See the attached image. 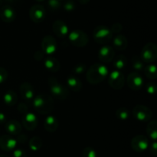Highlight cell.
I'll list each match as a JSON object with an SVG mask.
<instances>
[{
    "instance_id": "cell-2",
    "label": "cell",
    "mask_w": 157,
    "mask_h": 157,
    "mask_svg": "<svg viewBox=\"0 0 157 157\" xmlns=\"http://www.w3.org/2000/svg\"><path fill=\"white\" fill-rule=\"evenodd\" d=\"M33 107L38 113L48 114L52 112L54 109V100L52 96L47 94H39L37 96L34 97Z\"/></svg>"
},
{
    "instance_id": "cell-14",
    "label": "cell",
    "mask_w": 157,
    "mask_h": 157,
    "mask_svg": "<svg viewBox=\"0 0 157 157\" xmlns=\"http://www.w3.org/2000/svg\"><path fill=\"white\" fill-rule=\"evenodd\" d=\"M17 139L11 135H3L0 136V149L6 152H10L15 149Z\"/></svg>"
},
{
    "instance_id": "cell-23",
    "label": "cell",
    "mask_w": 157,
    "mask_h": 157,
    "mask_svg": "<svg viewBox=\"0 0 157 157\" xmlns=\"http://www.w3.org/2000/svg\"><path fill=\"white\" fill-rule=\"evenodd\" d=\"M3 101L7 106H15L18 102V95L14 90L9 89V90L6 91V93L3 95Z\"/></svg>"
},
{
    "instance_id": "cell-43",
    "label": "cell",
    "mask_w": 157,
    "mask_h": 157,
    "mask_svg": "<svg viewBox=\"0 0 157 157\" xmlns=\"http://www.w3.org/2000/svg\"><path fill=\"white\" fill-rule=\"evenodd\" d=\"M78 2H79L81 5H86L90 2V0H78Z\"/></svg>"
},
{
    "instance_id": "cell-31",
    "label": "cell",
    "mask_w": 157,
    "mask_h": 157,
    "mask_svg": "<svg viewBox=\"0 0 157 157\" xmlns=\"http://www.w3.org/2000/svg\"><path fill=\"white\" fill-rule=\"evenodd\" d=\"M86 69V65L83 64V63H78L75 66H73L71 71L75 75H81V74L84 73L85 72Z\"/></svg>"
},
{
    "instance_id": "cell-33",
    "label": "cell",
    "mask_w": 157,
    "mask_h": 157,
    "mask_svg": "<svg viewBox=\"0 0 157 157\" xmlns=\"http://www.w3.org/2000/svg\"><path fill=\"white\" fill-rule=\"evenodd\" d=\"M48 6L52 11H57L61 8V4L58 0H48Z\"/></svg>"
},
{
    "instance_id": "cell-6",
    "label": "cell",
    "mask_w": 157,
    "mask_h": 157,
    "mask_svg": "<svg viewBox=\"0 0 157 157\" xmlns=\"http://www.w3.org/2000/svg\"><path fill=\"white\" fill-rule=\"evenodd\" d=\"M140 58L144 63L154 62L157 58V46L155 43L148 42L141 51Z\"/></svg>"
},
{
    "instance_id": "cell-7",
    "label": "cell",
    "mask_w": 157,
    "mask_h": 157,
    "mask_svg": "<svg viewBox=\"0 0 157 157\" xmlns=\"http://www.w3.org/2000/svg\"><path fill=\"white\" fill-rule=\"evenodd\" d=\"M133 115L136 120L141 123L149 122L153 117V112L147 106L137 105L133 109Z\"/></svg>"
},
{
    "instance_id": "cell-17",
    "label": "cell",
    "mask_w": 157,
    "mask_h": 157,
    "mask_svg": "<svg viewBox=\"0 0 157 157\" xmlns=\"http://www.w3.org/2000/svg\"><path fill=\"white\" fill-rule=\"evenodd\" d=\"M0 18L4 22H12L16 18V12L10 6H4L0 9Z\"/></svg>"
},
{
    "instance_id": "cell-45",
    "label": "cell",
    "mask_w": 157,
    "mask_h": 157,
    "mask_svg": "<svg viewBox=\"0 0 157 157\" xmlns=\"http://www.w3.org/2000/svg\"><path fill=\"white\" fill-rule=\"evenodd\" d=\"M6 1H8V2H12L16 1V0H6Z\"/></svg>"
},
{
    "instance_id": "cell-10",
    "label": "cell",
    "mask_w": 157,
    "mask_h": 157,
    "mask_svg": "<svg viewBox=\"0 0 157 157\" xmlns=\"http://www.w3.org/2000/svg\"><path fill=\"white\" fill-rule=\"evenodd\" d=\"M41 49L44 54L52 55L57 50V42L51 35H45L41 42Z\"/></svg>"
},
{
    "instance_id": "cell-34",
    "label": "cell",
    "mask_w": 157,
    "mask_h": 157,
    "mask_svg": "<svg viewBox=\"0 0 157 157\" xmlns=\"http://www.w3.org/2000/svg\"><path fill=\"white\" fill-rule=\"evenodd\" d=\"M63 7L67 12H73L75 9V3L73 0H65Z\"/></svg>"
},
{
    "instance_id": "cell-29",
    "label": "cell",
    "mask_w": 157,
    "mask_h": 157,
    "mask_svg": "<svg viewBox=\"0 0 157 157\" xmlns=\"http://www.w3.org/2000/svg\"><path fill=\"white\" fill-rule=\"evenodd\" d=\"M132 66L136 72H140L144 69V62L142 58L138 55H134L132 58Z\"/></svg>"
},
{
    "instance_id": "cell-30",
    "label": "cell",
    "mask_w": 157,
    "mask_h": 157,
    "mask_svg": "<svg viewBox=\"0 0 157 157\" xmlns=\"http://www.w3.org/2000/svg\"><path fill=\"white\" fill-rule=\"evenodd\" d=\"M116 116L118 119L126 121L130 117V112L127 108H120L116 111Z\"/></svg>"
},
{
    "instance_id": "cell-42",
    "label": "cell",
    "mask_w": 157,
    "mask_h": 157,
    "mask_svg": "<svg viewBox=\"0 0 157 157\" xmlns=\"http://www.w3.org/2000/svg\"><path fill=\"white\" fill-rule=\"evenodd\" d=\"M6 122V116L3 112H0V123H4Z\"/></svg>"
},
{
    "instance_id": "cell-5",
    "label": "cell",
    "mask_w": 157,
    "mask_h": 157,
    "mask_svg": "<svg viewBox=\"0 0 157 157\" xmlns=\"http://www.w3.org/2000/svg\"><path fill=\"white\" fill-rule=\"evenodd\" d=\"M68 38L70 42L74 46L78 48L84 47L89 42L87 34L81 29H74L68 33Z\"/></svg>"
},
{
    "instance_id": "cell-39",
    "label": "cell",
    "mask_w": 157,
    "mask_h": 157,
    "mask_svg": "<svg viewBox=\"0 0 157 157\" xmlns=\"http://www.w3.org/2000/svg\"><path fill=\"white\" fill-rule=\"evenodd\" d=\"M18 110L20 113L23 114L24 115L25 113L28 112V106L27 104L24 103H21L18 105Z\"/></svg>"
},
{
    "instance_id": "cell-25",
    "label": "cell",
    "mask_w": 157,
    "mask_h": 157,
    "mask_svg": "<svg viewBox=\"0 0 157 157\" xmlns=\"http://www.w3.org/2000/svg\"><path fill=\"white\" fill-rule=\"evenodd\" d=\"M147 133L152 140L156 141L157 139V122L156 120H152L148 123L147 126Z\"/></svg>"
},
{
    "instance_id": "cell-18",
    "label": "cell",
    "mask_w": 157,
    "mask_h": 157,
    "mask_svg": "<svg viewBox=\"0 0 157 157\" xmlns=\"http://www.w3.org/2000/svg\"><path fill=\"white\" fill-rule=\"evenodd\" d=\"M52 29L54 33L60 38H64L69 33L68 26L62 20H56L54 22L52 25Z\"/></svg>"
},
{
    "instance_id": "cell-9",
    "label": "cell",
    "mask_w": 157,
    "mask_h": 157,
    "mask_svg": "<svg viewBox=\"0 0 157 157\" xmlns=\"http://www.w3.org/2000/svg\"><path fill=\"white\" fill-rule=\"evenodd\" d=\"M46 16V10L41 5L36 4L31 7L29 10V17L35 23H41Z\"/></svg>"
},
{
    "instance_id": "cell-15",
    "label": "cell",
    "mask_w": 157,
    "mask_h": 157,
    "mask_svg": "<svg viewBox=\"0 0 157 157\" xmlns=\"http://www.w3.org/2000/svg\"><path fill=\"white\" fill-rule=\"evenodd\" d=\"M20 94L26 103H30L35 97V89L30 83L25 82L19 87Z\"/></svg>"
},
{
    "instance_id": "cell-41",
    "label": "cell",
    "mask_w": 157,
    "mask_h": 157,
    "mask_svg": "<svg viewBox=\"0 0 157 157\" xmlns=\"http://www.w3.org/2000/svg\"><path fill=\"white\" fill-rule=\"evenodd\" d=\"M43 56H44V52L42 51H37L35 53V55H34L35 58L36 60H38V61H40V60L42 59Z\"/></svg>"
},
{
    "instance_id": "cell-16",
    "label": "cell",
    "mask_w": 157,
    "mask_h": 157,
    "mask_svg": "<svg viewBox=\"0 0 157 157\" xmlns=\"http://www.w3.org/2000/svg\"><path fill=\"white\" fill-rule=\"evenodd\" d=\"M115 51L110 46H104L101 48L98 52V58L102 62L109 63L114 58Z\"/></svg>"
},
{
    "instance_id": "cell-19",
    "label": "cell",
    "mask_w": 157,
    "mask_h": 157,
    "mask_svg": "<svg viewBox=\"0 0 157 157\" xmlns=\"http://www.w3.org/2000/svg\"><path fill=\"white\" fill-rule=\"evenodd\" d=\"M5 127H6V132L12 136L19 135L22 131V126H21V123L17 120L13 119L6 122Z\"/></svg>"
},
{
    "instance_id": "cell-35",
    "label": "cell",
    "mask_w": 157,
    "mask_h": 157,
    "mask_svg": "<svg viewBox=\"0 0 157 157\" xmlns=\"http://www.w3.org/2000/svg\"><path fill=\"white\" fill-rule=\"evenodd\" d=\"M146 89H147V92L150 95H153L156 92L157 86L155 83H149L146 86Z\"/></svg>"
},
{
    "instance_id": "cell-22",
    "label": "cell",
    "mask_w": 157,
    "mask_h": 157,
    "mask_svg": "<svg viewBox=\"0 0 157 157\" xmlns=\"http://www.w3.org/2000/svg\"><path fill=\"white\" fill-rule=\"evenodd\" d=\"M113 45L117 50L124 51L127 48L128 42L124 35H117L113 38Z\"/></svg>"
},
{
    "instance_id": "cell-37",
    "label": "cell",
    "mask_w": 157,
    "mask_h": 157,
    "mask_svg": "<svg viewBox=\"0 0 157 157\" xmlns=\"http://www.w3.org/2000/svg\"><path fill=\"white\" fill-rule=\"evenodd\" d=\"M110 31L112 32V33H119L120 32H121L123 29V26L121 23H114L113 25H112L111 28H110Z\"/></svg>"
},
{
    "instance_id": "cell-28",
    "label": "cell",
    "mask_w": 157,
    "mask_h": 157,
    "mask_svg": "<svg viewBox=\"0 0 157 157\" xmlns=\"http://www.w3.org/2000/svg\"><path fill=\"white\" fill-rule=\"evenodd\" d=\"M29 145L32 151H38L42 147V139L38 136H34L29 140Z\"/></svg>"
},
{
    "instance_id": "cell-4",
    "label": "cell",
    "mask_w": 157,
    "mask_h": 157,
    "mask_svg": "<svg viewBox=\"0 0 157 157\" xmlns=\"http://www.w3.org/2000/svg\"><path fill=\"white\" fill-rule=\"evenodd\" d=\"M94 41L98 44H107L113 38V33L108 27L105 26H98L93 32Z\"/></svg>"
},
{
    "instance_id": "cell-1",
    "label": "cell",
    "mask_w": 157,
    "mask_h": 157,
    "mask_svg": "<svg viewBox=\"0 0 157 157\" xmlns=\"http://www.w3.org/2000/svg\"><path fill=\"white\" fill-rule=\"evenodd\" d=\"M109 75V69L107 66L101 63L93 64L86 74L87 82L92 85H97L102 83L107 78Z\"/></svg>"
},
{
    "instance_id": "cell-8",
    "label": "cell",
    "mask_w": 157,
    "mask_h": 157,
    "mask_svg": "<svg viewBox=\"0 0 157 157\" xmlns=\"http://www.w3.org/2000/svg\"><path fill=\"white\" fill-rule=\"evenodd\" d=\"M109 85L111 88L116 90L121 89L125 85V77L120 71L114 70L110 72L107 76Z\"/></svg>"
},
{
    "instance_id": "cell-24",
    "label": "cell",
    "mask_w": 157,
    "mask_h": 157,
    "mask_svg": "<svg viewBox=\"0 0 157 157\" xmlns=\"http://www.w3.org/2000/svg\"><path fill=\"white\" fill-rule=\"evenodd\" d=\"M67 85L73 92H80L82 88V83L79 78L75 76H69L67 78Z\"/></svg>"
},
{
    "instance_id": "cell-38",
    "label": "cell",
    "mask_w": 157,
    "mask_h": 157,
    "mask_svg": "<svg viewBox=\"0 0 157 157\" xmlns=\"http://www.w3.org/2000/svg\"><path fill=\"white\" fill-rule=\"evenodd\" d=\"M12 157H26V152L22 149H16L13 151Z\"/></svg>"
},
{
    "instance_id": "cell-40",
    "label": "cell",
    "mask_w": 157,
    "mask_h": 157,
    "mask_svg": "<svg viewBox=\"0 0 157 157\" xmlns=\"http://www.w3.org/2000/svg\"><path fill=\"white\" fill-rule=\"evenodd\" d=\"M150 152L153 155H157V143L156 141H153V143L151 144V146H150Z\"/></svg>"
},
{
    "instance_id": "cell-36",
    "label": "cell",
    "mask_w": 157,
    "mask_h": 157,
    "mask_svg": "<svg viewBox=\"0 0 157 157\" xmlns=\"http://www.w3.org/2000/svg\"><path fill=\"white\" fill-rule=\"evenodd\" d=\"M8 78V72L6 69L2 67H0V84H2L3 83L7 80Z\"/></svg>"
},
{
    "instance_id": "cell-44",
    "label": "cell",
    "mask_w": 157,
    "mask_h": 157,
    "mask_svg": "<svg viewBox=\"0 0 157 157\" xmlns=\"http://www.w3.org/2000/svg\"><path fill=\"white\" fill-rule=\"evenodd\" d=\"M0 157H9V156H8L7 155H5V154H2V155H0Z\"/></svg>"
},
{
    "instance_id": "cell-26",
    "label": "cell",
    "mask_w": 157,
    "mask_h": 157,
    "mask_svg": "<svg viewBox=\"0 0 157 157\" xmlns=\"http://www.w3.org/2000/svg\"><path fill=\"white\" fill-rule=\"evenodd\" d=\"M145 75L150 79H156L157 77L156 66L154 64H150L144 69Z\"/></svg>"
},
{
    "instance_id": "cell-32",
    "label": "cell",
    "mask_w": 157,
    "mask_h": 157,
    "mask_svg": "<svg viewBox=\"0 0 157 157\" xmlns=\"http://www.w3.org/2000/svg\"><path fill=\"white\" fill-rule=\"evenodd\" d=\"M82 156L83 157H97V152L93 148L86 147L84 148V150L82 151Z\"/></svg>"
},
{
    "instance_id": "cell-20",
    "label": "cell",
    "mask_w": 157,
    "mask_h": 157,
    "mask_svg": "<svg viewBox=\"0 0 157 157\" xmlns=\"http://www.w3.org/2000/svg\"><path fill=\"white\" fill-rule=\"evenodd\" d=\"M44 127L48 132H54L58 129V121L54 115H49L45 118L44 123Z\"/></svg>"
},
{
    "instance_id": "cell-46",
    "label": "cell",
    "mask_w": 157,
    "mask_h": 157,
    "mask_svg": "<svg viewBox=\"0 0 157 157\" xmlns=\"http://www.w3.org/2000/svg\"><path fill=\"white\" fill-rule=\"evenodd\" d=\"M35 1H37V2H43V1H44V0H35Z\"/></svg>"
},
{
    "instance_id": "cell-47",
    "label": "cell",
    "mask_w": 157,
    "mask_h": 157,
    "mask_svg": "<svg viewBox=\"0 0 157 157\" xmlns=\"http://www.w3.org/2000/svg\"><path fill=\"white\" fill-rule=\"evenodd\" d=\"M2 0H0V6L2 5Z\"/></svg>"
},
{
    "instance_id": "cell-12",
    "label": "cell",
    "mask_w": 157,
    "mask_h": 157,
    "mask_svg": "<svg viewBox=\"0 0 157 157\" xmlns=\"http://www.w3.org/2000/svg\"><path fill=\"white\" fill-rule=\"evenodd\" d=\"M149 146L148 139L144 135H137L131 140V147L135 152H143L147 150Z\"/></svg>"
},
{
    "instance_id": "cell-48",
    "label": "cell",
    "mask_w": 157,
    "mask_h": 157,
    "mask_svg": "<svg viewBox=\"0 0 157 157\" xmlns=\"http://www.w3.org/2000/svg\"><path fill=\"white\" fill-rule=\"evenodd\" d=\"M58 1H60V2H61V1H62V0H58Z\"/></svg>"
},
{
    "instance_id": "cell-3",
    "label": "cell",
    "mask_w": 157,
    "mask_h": 157,
    "mask_svg": "<svg viewBox=\"0 0 157 157\" xmlns=\"http://www.w3.org/2000/svg\"><path fill=\"white\" fill-rule=\"evenodd\" d=\"M50 91L54 98L58 100H65L69 95V90L65 86L58 81L55 77H50L48 81Z\"/></svg>"
},
{
    "instance_id": "cell-21",
    "label": "cell",
    "mask_w": 157,
    "mask_h": 157,
    "mask_svg": "<svg viewBox=\"0 0 157 157\" xmlns=\"http://www.w3.org/2000/svg\"><path fill=\"white\" fill-rule=\"evenodd\" d=\"M44 66L46 69L52 72H56L59 71L61 64L57 58L54 57H48L44 59Z\"/></svg>"
},
{
    "instance_id": "cell-11",
    "label": "cell",
    "mask_w": 157,
    "mask_h": 157,
    "mask_svg": "<svg viewBox=\"0 0 157 157\" xmlns=\"http://www.w3.org/2000/svg\"><path fill=\"white\" fill-rule=\"evenodd\" d=\"M127 83L130 89L138 91L144 86V78L137 72H133L129 74L127 78Z\"/></svg>"
},
{
    "instance_id": "cell-13",
    "label": "cell",
    "mask_w": 157,
    "mask_h": 157,
    "mask_svg": "<svg viewBox=\"0 0 157 157\" xmlns=\"http://www.w3.org/2000/svg\"><path fill=\"white\" fill-rule=\"evenodd\" d=\"M22 125L29 131H33L38 126V120L36 115L33 112H28L22 115Z\"/></svg>"
},
{
    "instance_id": "cell-27",
    "label": "cell",
    "mask_w": 157,
    "mask_h": 157,
    "mask_svg": "<svg viewBox=\"0 0 157 157\" xmlns=\"http://www.w3.org/2000/svg\"><path fill=\"white\" fill-rule=\"evenodd\" d=\"M113 66L116 68L117 70H121L124 69L127 64V57L123 55H119L114 58L113 60Z\"/></svg>"
}]
</instances>
